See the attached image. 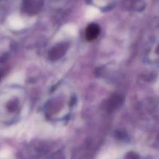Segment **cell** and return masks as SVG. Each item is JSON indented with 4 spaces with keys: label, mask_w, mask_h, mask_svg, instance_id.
I'll list each match as a JSON object with an SVG mask.
<instances>
[{
    "label": "cell",
    "mask_w": 159,
    "mask_h": 159,
    "mask_svg": "<svg viewBox=\"0 0 159 159\" xmlns=\"http://www.w3.org/2000/svg\"><path fill=\"white\" fill-rule=\"evenodd\" d=\"M138 156L134 153H130L127 156V159H137Z\"/></svg>",
    "instance_id": "obj_5"
},
{
    "label": "cell",
    "mask_w": 159,
    "mask_h": 159,
    "mask_svg": "<svg viewBox=\"0 0 159 159\" xmlns=\"http://www.w3.org/2000/svg\"><path fill=\"white\" fill-rule=\"evenodd\" d=\"M158 50H159V46H158ZM158 52H159V50H158Z\"/></svg>",
    "instance_id": "obj_6"
},
{
    "label": "cell",
    "mask_w": 159,
    "mask_h": 159,
    "mask_svg": "<svg viewBox=\"0 0 159 159\" xmlns=\"http://www.w3.org/2000/svg\"><path fill=\"white\" fill-rule=\"evenodd\" d=\"M68 48V45L66 43H61L55 46L49 52L48 58L53 61L57 60L63 57Z\"/></svg>",
    "instance_id": "obj_1"
},
{
    "label": "cell",
    "mask_w": 159,
    "mask_h": 159,
    "mask_svg": "<svg viewBox=\"0 0 159 159\" xmlns=\"http://www.w3.org/2000/svg\"><path fill=\"white\" fill-rule=\"evenodd\" d=\"M38 7V2L36 0H27L25 2L24 8L27 9V12H34L37 11Z\"/></svg>",
    "instance_id": "obj_4"
},
{
    "label": "cell",
    "mask_w": 159,
    "mask_h": 159,
    "mask_svg": "<svg viewBox=\"0 0 159 159\" xmlns=\"http://www.w3.org/2000/svg\"><path fill=\"white\" fill-rule=\"evenodd\" d=\"M122 102V99L119 95H114L109 101V110H114L120 106Z\"/></svg>",
    "instance_id": "obj_3"
},
{
    "label": "cell",
    "mask_w": 159,
    "mask_h": 159,
    "mask_svg": "<svg viewBox=\"0 0 159 159\" xmlns=\"http://www.w3.org/2000/svg\"><path fill=\"white\" fill-rule=\"evenodd\" d=\"M100 32V28L96 24L92 23L89 24L86 30V38L88 41H92L96 39Z\"/></svg>",
    "instance_id": "obj_2"
}]
</instances>
